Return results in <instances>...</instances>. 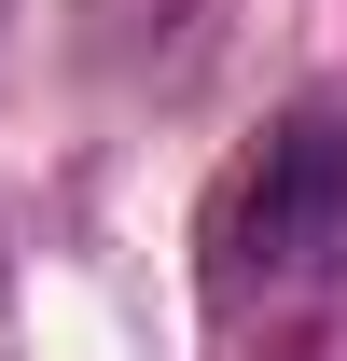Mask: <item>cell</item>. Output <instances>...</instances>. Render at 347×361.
<instances>
[{"label": "cell", "mask_w": 347, "mask_h": 361, "mask_svg": "<svg viewBox=\"0 0 347 361\" xmlns=\"http://www.w3.org/2000/svg\"><path fill=\"white\" fill-rule=\"evenodd\" d=\"M334 278H347V111L292 97L209 209V292L250 319V306H305Z\"/></svg>", "instance_id": "1"}]
</instances>
